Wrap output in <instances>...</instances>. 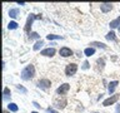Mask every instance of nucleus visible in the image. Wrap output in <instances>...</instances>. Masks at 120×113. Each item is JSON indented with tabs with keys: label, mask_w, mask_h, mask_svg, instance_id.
Wrapping results in <instances>:
<instances>
[{
	"label": "nucleus",
	"mask_w": 120,
	"mask_h": 113,
	"mask_svg": "<svg viewBox=\"0 0 120 113\" xmlns=\"http://www.w3.org/2000/svg\"><path fill=\"white\" fill-rule=\"evenodd\" d=\"M105 38H106L108 40H116V36H115V33L114 32H109L106 35H105Z\"/></svg>",
	"instance_id": "obj_19"
},
{
	"label": "nucleus",
	"mask_w": 120,
	"mask_h": 113,
	"mask_svg": "<svg viewBox=\"0 0 120 113\" xmlns=\"http://www.w3.org/2000/svg\"><path fill=\"white\" fill-rule=\"evenodd\" d=\"M33 39H40V35H39L36 32L30 33V34H29V40H33Z\"/></svg>",
	"instance_id": "obj_21"
},
{
	"label": "nucleus",
	"mask_w": 120,
	"mask_h": 113,
	"mask_svg": "<svg viewBox=\"0 0 120 113\" xmlns=\"http://www.w3.org/2000/svg\"><path fill=\"white\" fill-rule=\"evenodd\" d=\"M31 113H38V112H31Z\"/></svg>",
	"instance_id": "obj_29"
},
{
	"label": "nucleus",
	"mask_w": 120,
	"mask_h": 113,
	"mask_svg": "<svg viewBox=\"0 0 120 113\" xmlns=\"http://www.w3.org/2000/svg\"><path fill=\"white\" fill-rule=\"evenodd\" d=\"M55 53H56V50L54 48H46V49H44V50H41L40 54L44 55V56H54Z\"/></svg>",
	"instance_id": "obj_9"
},
{
	"label": "nucleus",
	"mask_w": 120,
	"mask_h": 113,
	"mask_svg": "<svg viewBox=\"0 0 120 113\" xmlns=\"http://www.w3.org/2000/svg\"><path fill=\"white\" fill-rule=\"evenodd\" d=\"M35 19H36V15L35 14H30L29 16H28V20H26V24H25V28H24V30H25L26 33L30 32V28H31V25H33V23H34Z\"/></svg>",
	"instance_id": "obj_5"
},
{
	"label": "nucleus",
	"mask_w": 120,
	"mask_h": 113,
	"mask_svg": "<svg viewBox=\"0 0 120 113\" xmlns=\"http://www.w3.org/2000/svg\"><path fill=\"white\" fill-rule=\"evenodd\" d=\"M54 105L56 108H59V109H63V108H65V105H66V98H58V99H55L54 101Z\"/></svg>",
	"instance_id": "obj_7"
},
{
	"label": "nucleus",
	"mask_w": 120,
	"mask_h": 113,
	"mask_svg": "<svg viewBox=\"0 0 120 113\" xmlns=\"http://www.w3.org/2000/svg\"><path fill=\"white\" fill-rule=\"evenodd\" d=\"M96 65H98V69H103L104 68V65H105V60L103 59V58H100V59H98L96 60Z\"/></svg>",
	"instance_id": "obj_15"
},
{
	"label": "nucleus",
	"mask_w": 120,
	"mask_h": 113,
	"mask_svg": "<svg viewBox=\"0 0 120 113\" xmlns=\"http://www.w3.org/2000/svg\"><path fill=\"white\" fill-rule=\"evenodd\" d=\"M46 39L48 40H55V39H63L61 35H55V34H49L46 35Z\"/></svg>",
	"instance_id": "obj_17"
},
{
	"label": "nucleus",
	"mask_w": 120,
	"mask_h": 113,
	"mask_svg": "<svg viewBox=\"0 0 120 113\" xmlns=\"http://www.w3.org/2000/svg\"><path fill=\"white\" fill-rule=\"evenodd\" d=\"M16 89L18 90H20V92L21 93H28V89H26V88H24V87H22V85H16Z\"/></svg>",
	"instance_id": "obj_24"
},
{
	"label": "nucleus",
	"mask_w": 120,
	"mask_h": 113,
	"mask_svg": "<svg viewBox=\"0 0 120 113\" xmlns=\"http://www.w3.org/2000/svg\"><path fill=\"white\" fill-rule=\"evenodd\" d=\"M120 25V16L116 18L115 20L110 21V28H118V26Z\"/></svg>",
	"instance_id": "obj_14"
},
{
	"label": "nucleus",
	"mask_w": 120,
	"mask_h": 113,
	"mask_svg": "<svg viewBox=\"0 0 120 113\" xmlns=\"http://www.w3.org/2000/svg\"><path fill=\"white\" fill-rule=\"evenodd\" d=\"M82 69H88V68H89V62H86V60H85V62H84V64H82Z\"/></svg>",
	"instance_id": "obj_25"
},
{
	"label": "nucleus",
	"mask_w": 120,
	"mask_h": 113,
	"mask_svg": "<svg viewBox=\"0 0 120 113\" xmlns=\"http://www.w3.org/2000/svg\"><path fill=\"white\" fill-rule=\"evenodd\" d=\"M69 89H70V84H69V83H64V84H61L58 89H56V93L60 94V96H64V94L68 93V90H69Z\"/></svg>",
	"instance_id": "obj_6"
},
{
	"label": "nucleus",
	"mask_w": 120,
	"mask_h": 113,
	"mask_svg": "<svg viewBox=\"0 0 120 113\" xmlns=\"http://www.w3.org/2000/svg\"><path fill=\"white\" fill-rule=\"evenodd\" d=\"M34 75H35V68H34L33 64L26 65L24 69L21 70V79H24V81H30Z\"/></svg>",
	"instance_id": "obj_1"
},
{
	"label": "nucleus",
	"mask_w": 120,
	"mask_h": 113,
	"mask_svg": "<svg viewBox=\"0 0 120 113\" xmlns=\"http://www.w3.org/2000/svg\"><path fill=\"white\" fill-rule=\"evenodd\" d=\"M100 9L103 13H109L111 9H112V4H109V3H104V4H100Z\"/></svg>",
	"instance_id": "obj_10"
},
{
	"label": "nucleus",
	"mask_w": 120,
	"mask_h": 113,
	"mask_svg": "<svg viewBox=\"0 0 120 113\" xmlns=\"http://www.w3.org/2000/svg\"><path fill=\"white\" fill-rule=\"evenodd\" d=\"M119 98H120V94H114V96L109 97L108 99H105V101L103 102V105H104V107H108V105L114 104V103H116V102L119 101Z\"/></svg>",
	"instance_id": "obj_3"
},
{
	"label": "nucleus",
	"mask_w": 120,
	"mask_h": 113,
	"mask_svg": "<svg viewBox=\"0 0 120 113\" xmlns=\"http://www.w3.org/2000/svg\"><path fill=\"white\" fill-rule=\"evenodd\" d=\"M118 84H119V82L118 81H114V82H110L109 83V87H108V90H109V93H114V90H115V88L118 87Z\"/></svg>",
	"instance_id": "obj_11"
},
{
	"label": "nucleus",
	"mask_w": 120,
	"mask_h": 113,
	"mask_svg": "<svg viewBox=\"0 0 120 113\" xmlns=\"http://www.w3.org/2000/svg\"><path fill=\"white\" fill-rule=\"evenodd\" d=\"M90 45H93V47H98V48H101V49H106V45L103 44V43H99V41H93Z\"/></svg>",
	"instance_id": "obj_20"
},
{
	"label": "nucleus",
	"mask_w": 120,
	"mask_h": 113,
	"mask_svg": "<svg viewBox=\"0 0 120 113\" xmlns=\"http://www.w3.org/2000/svg\"><path fill=\"white\" fill-rule=\"evenodd\" d=\"M38 88H40V89H49L51 87V82L49 81V79H40L39 82H38Z\"/></svg>",
	"instance_id": "obj_4"
},
{
	"label": "nucleus",
	"mask_w": 120,
	"mask_h": 113,
	"mask_svg": "<svg viewBox=\"0 0 120 113\" xmlns=\"http://www.w3.org/2000/svg\"><path fill=\"white\" fill-rule=\"evenodd\" d=\"M43 45H44V41H43V40H38L36 43L34 44L33 49H34V50H39V49H40L41 47H43Z\"/></svg>",
	"instance_id": "obj_16"
},
{
	"label": "nucleus",
	"mask_w": 120,
	"mask_h": 113,
	"mask_svg": "<svg viewBox=\"0 0 120 113\" xmlns=\"http://www.w3.org/2000/svg\"><path fill=\"white\" fill-rule=\"evenodd\" d=\"M8 108H9V111H11V112H18V109H19V107L15 103H9L8 104Z\"/></svg>",
	"instance_id": "obj_18"
},
{
	"label": "nucleus",
	"mask_w": 120,
	"mask_h": 113,
	"mask_svg": "<svg viewBox=\"0 0 120 113\" xmlns=\"http://www.w3.org/2000/svg\"><path fill=\"white\" fill-rule=\"evenodd\" d=\"M8 28H9L10 30L16 29V28H18V23H16V21H10L9 24H8Z\"/></svg>",
	"instance_id": "obj_22"
},
{
	"label": "nucleus",
	"mask_w": 120,
	"mask_h": 113,
	"mask_svg": "<svg viewBox=\"0 0 120 113\" xmlns=\"http://www.w3.org/2000/svg\"><path fill=\"white\" fill-rule=\"evenodd\" d=\"M33 104L35 105V107H38V108H40V105H39V103H36V102H33Z\"/></svg>",
	"instance_id": "obj_27"
},
{
	"label": "nucleus",
	"mask_w": 120,
	"mask_h": 113,
	"mask_svg": "<svg viewBox=\"0 0 120 113\" xmlns=\"http://www.w3.org/2000/svg\"><path fill=\"white\" fill-rule=\"evenodd\" d=\"M94 53H95V49H94L93 47H90V48H86L85 50H84V54L86 55V56H91Z\"/></svg>",
	"instance_id": "obj_13"
},
{
	"label": "nucleus",
	"mask_w": 120,
	"mask_h": 113,
	"mask_svg": "<svg viewBox=\"0 0 120 113\" xmlns=\"http://www.w3.org/2000/svg\"><path fill=\"white\" fill-rule=\"evenodd\" d=\"M46 112H48V113H58V112L55 111V109H52V108H48Z\"/></svg>",
	"instance_id": "obj_26"
},
{
	"label": "nucleus",
	"mask_w": 120,
	"mask_h": 113,
	"mask_svg": "<svg viewBox=\"0 0 120 113\" xmlns=\"http://www.w3.org/2000/svg\"><path fill=\"white\" fill-rule=\"evenodd\" d=\"M3 94H4V99H8V98L10 97V89L9 88H4Z\"/></svg>",
	"instance_id": "obj_23"
},
{
	"label": "nucleus",
	"mask_w": 120,
	"mask_h": 113,
	"mask_svg": "<svg viewBox=\"0 0 120 113\" xmlns=\"http://www.w3.org/2000/svg\"><path fill=\"white\" fill-rule=\"evenodd\" d=\"M9 15H10V18H18L19 15H20V11H19V9H16V8H14V9H10L9 10Z\"/></svg>",
	"instance_id": "obj_12"
},
{
	"label": "nucleus",
	"mask_w": 120,
	"mask_h": 113,
	"mask_svg": "<svg viewBox=\"0 0 120 113\" xmlns=\"http://www.w3.org/2000/svg\"><path fill=\"white\" fill-rule=\"evenodd\" d=\"M60 55L64 56V58H68V56H71L73 55V50H71L70 48H66V47H63V48H60Z\"/></svg>",
	"instance_id": "obj_8"
},
{
	"label": "nucleus",
	"mask_w": 120,
	"mask_h": 113,
	"mask_svg": "<svg viewBox=\"0 0 120 113\" xmlns=\"http://www.w3.org/2000/svg\"><path fill=\"white\" fill-rule=\"evenodd\" d=\"M116 113H120V105H116Z\"/></svg>",
	"instance_id": "obj_28"
},
{
	"label": "nucleus",
	"mask_w": 120,
	"mask_h": 113,
	"mask_svg": "<svg viewBox=\"0 0 120 113\" xmlns=\"http://www.w3.org/2000/svg\"><path fill=\"white\" fill-rule=\"evenodd\" d=\"M4 113H6V112H4Z\"/></svg>",
	"instance_id": "obj_30"
},
{
	"label": "nucleus",
	"mask_w": 120,
	"mask_h": 113,
	"mask_svg": "<svg viewBox=\"0 0 120 113\" xmlns=\"http://www.w3.org/2000/svg\"><path fill=\"white\" fill-rule=\"evenodd\" d=\"M78 70V65L75 63H70L68 64L66 68H65V74L68 75V77H71V75H74L75 73H76Z\"/></svg>",
	"instance_id": "obj_2"
}]
</instances>
